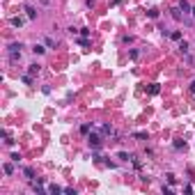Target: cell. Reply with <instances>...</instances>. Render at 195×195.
I'll use <instances>...</instances> for the list:
<instances>
[{
	"label": "cell",
	"mask_w": 195,
	"mask_h": 195,
	"mask_svg": "<svg viewBox=\"0 0 195 195\" xmlns=\"http://www.w3.org/2000/svg\"><path fill=\"white\" fill-rule=\"evenodd\" d=\"M21 48H23V44H21V41H18V44H12V46H9V60H12V62L21 60Z\"/></svg>",
	"instance_id": "obj_1"
},
{
	"label": "cell",
	"mask_w": 195,
	"mask_h": 195,
	"mask_svg": "<svg viewBox=\"0 0 195 195\" xmlns=\"http://www.w3.org/2000/svg\"><path fill=\"white\" fill-rule=\"evenodd\" d=\"M87 142H89V147H94V149H99V147H101V135H97V133H92V135H89L87 138Z\"/></svg>",
	"instance_id": "obj_2"
},
{
	"label": "cell",
	"mask_w": 195,
	"mask_h": 195,
	"mask_svg": "<svg viewBox=\"0 0 195 195\" xmlns=\"http://www.w3.org/2000/svg\"><path fill=\"white\" fill-rule=\"evenodd\" d=\"M101 133H103V135H115V131H113V126H110V124L101 126Z\"/></svg>",
	"instance_id": "obj_3"
},
{
	"label": "cell",
	"mask_w": 195,
	"mask_h": 195,
	"mask_svg": "<svg viewBox=\"0 0 195 195\" xmlns=\"http://www.w3.org/2000/svg\"><path fill=\"white\" fill-rule=\"evenodd\" d=\"M23 23H25V21H23L21 16H14V18H12V25H14V28H21Z\"/></svg>",
	"instance_id": "obj_4"
},
{
	"label": "cell",
	"mask_w": 195,
	"mask_h": 195,
	"mask_svg": "<svg viewBox=\"0 0 195 195\" xmlns=\"http://www.w3.org/2000/svg\"><path fill=\"white\" fill-rule=\"evenodd\" d=\"M25 12H28V18H37V9L35 7H30V5H28Z\"/></svg>",
	"instance_id": "obj_5"
},
{
	"label": "cell",
	"mask_w": 195,
	"mask_h": 195,
	"mask_svg": "<svg viewBox=\"0 0 195 195\" xmlns=\"http://www.w3.org/2000/svg\"><path fill=\"white\" fill-rule=\"evenodd\" d=\"M179 9H181V12H184V14H191V5H188L186 0H184V2H181V5H179Z\"/></svg>",
	"instance_id": "obj_6"
},
{
	"label": "cell",
	"mask_w": 195,
	"mask_h": 195,
	"mask_svg": "<svg viewBox=\"0 0 195 195\" xmlns=\"http://www.w3.org/2000/svg\"><path fill=\"white\" fill-rule=\"evenodd\" d=\"M117 159H119V161H131L133 156H131V154H126V151H119V154H117Z\"/></svg>",
	"instance_id": "obj_7"
},
{
	"label": "cell",
	"mask_w": 195,
	"mask_h": 195,
	"mask_svg": "<svg viewBox=\"0 0 195 195\" xmlns=\"http://www.w3.org/2000/svg\"><path fill=\"white\" fill-rule=\"evenodd\" d=\"M175 149H177V151L186 149V142H184V140H175Z\"/></svg>",
	"instance_id": "obj_8"
},
{
	"label": "cell",
	"mask_w": 195,
	"mask_h": 195,
	"mask_svg": "<svg viewBox=\"0 0 195 195\" xmlns=\"http://www.w3.org/2000/svg\"><path fill=\"white\" fill-rule=\"evenodd\" d=\"M32 51H35L37 55H41V53H44V51H46V48H44V46H41V44H35V46H32Z\"/></svg>",
	"instance_id": "obj_9"
},
{
	"label": "cell",
	"mask_w": 195,
	"mask_h": 195,
	"mask_svg": "<svg viewBox=\"0 0 195 195\" xmlns=\"http://www.w3.org/2000/svg\"><path fill=\"white\" fill-rule=\"evenodd\" d=\"M159 92H161V87L156 85V83H154V85H149V94H154V97H156Z\"/></svg>",
	"instance_id": "obj_10"
},
{
	"label": "cell",
	"mask_w": 195,
	"mask_h": 195,
	"mask_svg": "<svg viewBox=\"0 0 195 195\" xmlns=\"http://www.w3.org/2000/svg\"><path fill=\"white\" fill-rule=\"evenodd\" d=\"M133 138H138V140H147V133H145V131H138V133H133Z\"/></svg>",
	"instance_id": "obj_11"
},
{
	"label": "cell",
	"mask_w": 195,
	"mask_h": 195,
	"mask_svg": "<svg viewBox=\"0 0 195 195\" xmlns=\"http://www.w3.org/2000/svg\"><path fill=\"white\" fill-rule=\"evenodd\" d=\"M28 73L32 76V73H39V64H30V69H28Z\"/></svg>",
	"instance_id": "obj_12"
},
{
	"label": "cell",
	"mask_w": 195,
	"mask_h": 195,
	"mask_svg": "<svg viewBox=\"0 0 195 195\" xmlns=\"http://www.w3.org/2000/svg\"><path fill=\"white\" fill-rule=\"evenodd\" d=\"M2 170H5L7 175H12V172H14V165H12V163H5V165H2Z\"/></svg>",
	"instance_id": "obj_13"
},
{
	"label": "cell",
	"mask_w": 195,
	"mask_h": 195,
	"mask_svg": "<svg viewBox=\"0 0 195 195\" xmlns=\"http://www.w3.org/2000/svg\"><path fill=\"white\" fill-rule=\"evenodd\" d=\"M147 16H149V18H159V9H149Z\"/></svg>",
	"instance_id": "obj_14"
},
{
	"label": "cell",
	"mask_w": 195,
	"mask_h": 195,
	"mask_svg": "<svg viewBox=\"0 0 195 195\" xmlns=\"http://www.w3.org/2000/svg\"><path fill=\"white\" fill-rule=\"evenodd\" d=\"M25 177L28 179H35V170H32V168H25Z\"/></svg>",
	"instance_id": "obj_15"
},
{
	"label": "cell",
	"mask_w": 195,
	"mask_h": 195,
	"mask_svg": "<svg viewBox=\"0 0 195 195\" xmlns=\"http://www.w3.org/2000/svg\"><path fill=\"white\" fill-rule=\"evenodd\" d=\"M89 129H92V124H83L80 126V133H89Z\"/></svg>",
	"instance_id": "obj_16"
},
{
	"label": "cell",
	"mask_w": 195,
	"mask_h": 195,
	"mask_svg": "<svg viewBox=\"0 0 195 195\" xmlns=\"http://www.w3.org/2000/svg\"><path fill=\"white\" fill-rule=\"evenodd\" d=\"M179 48H181V53H188V44H186V41H181V44H179Z\"/></svg>",
	"instance_id": "obj_17"
},
{
	"label": "cell",
	"mask_w": 195,
	"mask_h": 195,
	"mask_svg": "<svg viewBox=\"0 0 195 195\" xmlns=\"http://www.w3.org/2000/svg\"><path fill=\"white\" fill-rule=\"evenodd\" d=\"M170 37H172L175 41H179V39H181V32H170Z\"/></svg>",
	"instance_id": "obj_18"
},
{
	"label": "cell",
	"mask_w": 195,
	"mask_h": 195,
	"mask_svg": "<svg viewBox=\"0 0 195 195\" xmlns=\"http://www.w3.org/2000/svg\"><path fill=\"white\" fill-rule=\"evenodd\" d=\"M48 191H51V193H60V191H64V188H60V186H48Z\"/></svg>",
	"instance_id": "obj_19"
},
{
	"label": "cell",
	"mask_w": 195,
	"mask_h": 195,
	"mask_svg": "<svg viewBox=\"0 0 195 195\" xmlns=\"http://www.w3.org/2000/svg\"><path fill=\"white\" fill-rule=\"evenodd\" d=\"M23 83H25V85H30V83H32V78H30V73H25V76H23Z\"/></svg>",
	"instance_id": "obj_20"
},
{
	"label": "cell",
	"mask_w": 195,
	"mask_h": 195,
	"mask_svg": "<svg viewBox=\"0 0 195 195\" xmlns=\"http://www.w3.org/2000/svg\"><path fill=\"white\" fill-rule=\"evenodd\" d=\"M191 92H193V94H195V80H193V83H191Z\"/></svg>",
	"instance_id": "obj_21"
},
{
	"label": "cell",
	"mask_w": 195,
	"mask_h": 195,
	"mask_svg": "<svg viewBox=\"0 0 195 195\" xmlns=\"http://www.w3.org/2000/svg\"><path fill=\"white\" fill-rule=\"evenodd\" d=\"M193 14H195V7H193Z\"/></svg>",
	"instance_id": "obj_22"
}]
</instances>
